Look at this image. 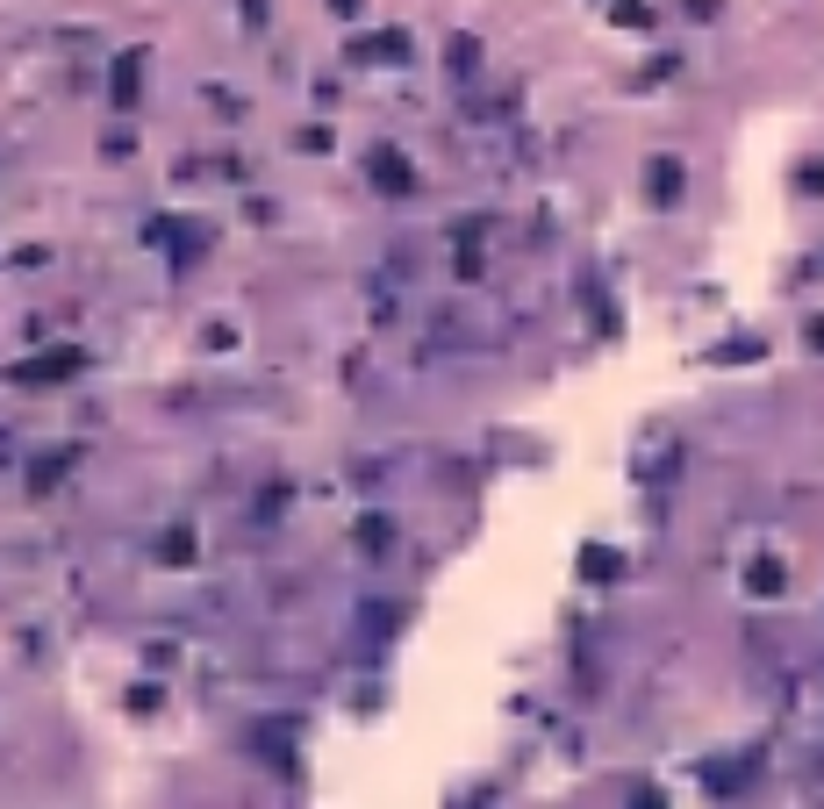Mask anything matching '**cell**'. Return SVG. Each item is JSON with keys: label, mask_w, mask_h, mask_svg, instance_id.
<instances>
[{"label": "cell", "mask_w": 824, "mask_h": 809, "mask_svg": "<svg viewBox=\"0 0 824 809\" xmlns=\"http://www.w3.org/2000/svg\"><path fill=\"white\" fill-rule=\"evenodd\" d=\"M402 58H416L409 29H380V36H359L352 43V65H402Z\"/></svg>", "instance_id": "6da1fadb"}, {"label": "cell", "mask_w": 824, "mask_h": 809, "mask_svg": "<svg viewBox=\"0 0 824 809\" xmlns=\"http://www.w3.org/2000/svg\"><path fill=\"white\" fill-rule=\"evenodd\" d=\"M366 165H373V179H380V194H416V165H409L395 144H380Z\"/></svg>", "instance_id": "7a4b0ae2"}, {"label": "cell", "mask_w": 824, "mask_h": 809, "mask_svg": "<svg viewBox=\"0 0 824 809\" xmlns=\"http://www.w3.org/2000/svg\"><path fill=\"white\" fill-rule=\"evenodd\" d=\"M65 373H79V351H43V358H29V366H15L22 387H51V380H65Z\"/></svg>", "instance_id": "3957f363"}, {"label": "cell", "mask_w": 824, "mask_h": 809, "mask_svg": "<svg viewBox=\"0 0 824 809\" xmlns=\"http://www.w3.org/2000/svg\"><path fill=\"white\" fill-rule=\"evenodd\" d=\"M681 158H653V165H645V194H653V201H681Z\"/></svg>", "instance_id": "277c9868"}, {"label": "cell", "mask_w": 824, "mask_h": 809, "mask_svg": "<svg viewBox=\"0 0 824 809\" xmlns=\"http://www.w3.org/2000/svg\"><path fill=\"white\" fill-rule=\"evenodd\" d=\"M581 573L610 588V580H624V552H610V545H581Z\"/></svg>", "instance_id": "5b68a950"}, {"label": "cell", "mask_w": 824, "mask_h": 809, "mask_svg": "<svg viewBox=\"0 0 824 809\" xmlns=\"http://www.w3.org/2000/svg\"><path fill=\"white\" fill-rule=\"evenodd\" d=\"M746 588L753 595H782V559H753L746 566Z\"/></svg>", "instance_id": "8992f818"}, {"label": "cell", "mask_w": 824, "mask_h": 809, "mask_svg": "<svg viewBox=\"0 0 824 809\" xmlns=\"http://www.w3.org/2000/svg\"><path fill=\"white\" fill-rule=\"evenodd\" d=\"M158 559H165V566H187V559H194V530H165V537H158Z\"/></svg>", "instance_id": "52a82bcc"}, {"label": "cell", "mask_w": 824, "mask_h": 809, "mask_svg": "<svg viewBox=\"0 0 824 809\" xmlns=\"http://www.w3.org/2000/svg\"><path fill=\"white\" fill-rule=\"evenodd\" d=\"M65 466H72V452H43V459H36V473H29V487H36V494H43V487H58V473H65Z\"/></svg>", "instance_id": "ba28073f"}, {"label": "cell", "mask_w": 824, "mask_h": 809, "mask_svg": "<svg viewBox=\"0 0 824 809\" xmlns=\"http://www.w3.org/2000/svg\"><path fill=\"white\" fill-rule=\"evenodd\" d=\"M445 58H452V72L466 79L473 65H481V43H473V36H452V43H445Z\"/></svg>", "instance_id": "9c48e42d"}, {"label": "cell", "mask_w": 824, "mask_h": 809, "mask_svg": "<svg viewBox=\"0 0 824 809\" xmlns=\"http://www.w3.org/2000/svg\"><path fill=\"white\" fill-rule=\"evenodd\" d=\"M610 22H617V29H653V8H645V0H617Z\"/></svg>", "instance_id": "30bf717a"}, {"label": "cell", "mask_w": 824, "mask_h": 809, "mask_svg": "<svg viewBox=\"0 0 824 809\" xmlns=\"http://www.w3.org/2000/svg\"><path fill=\"white\" fill-rule=\"evenodd\" d=\"M137 86H144V72H137V58H122V65H115V101L129 108V101H137Z\"/></svg>", "instance_id": "8fae6325"}, {"label": "cell", "mask_w": 824, "mask_h": 809, "mask_svg": "<svg viewBox=\"0 0 824 809\" xmlns=\"http://www.w3.org/2000/svg\"><path fill=\"white\" fill-rule=\"evenodd\" d=\"M359 545H366V552H387V516H366V523H359Z\"/></svg>", "instance_id": "7c38bea8"}, {"label": "cell", "mask_w": 824, "mask_h": 809, "mask_svg": "<svg viewBox=\"0 0 824 809\" xmlns=\"http://www.w3.org/2000/svg\"><path fill=\"white\" fill-rule=\"evenodd\" d=\"M803 344H810V351L824 358V316H810V323H803Z\"/></svg>", "instance_id": "4fadbf2b"}, {"label": "cell", "mask_w": 824, "mask_h": 809, "mask_svg": "<svg viewBox=\"0 0 824 809\" xmlns=\"http://www.w3.org/2000/svg\"><path fill=\"white\" fill-rule=\"evenodd\" d=\"M803 187H810V194H824V158H817V165H803Z\"/></svg>", "instance_id": "5bb4252c"}, {"label": "cell", "mask_w": 824, "mask_h": 809, "mask_svg": "<svg viewBox=\"0 0 824 809\" xmlns=\"http://www.w3.org/2000/svg\"><path fill=\"white\" fill-rule=\"evenodd\" d=\"M330 8H337V15H359V0H330Z\"/></svg>", "instance_id": "9a60e30c"}]
</instances>
